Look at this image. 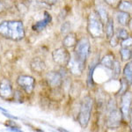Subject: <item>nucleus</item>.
<instances>
[{
  "label": "nucleus",
  "instance_id": "obj_1",
  "mask_svg": "<svg viewBox=\"0 0 132 132\" xmlns=\"http://www.w3.org/2000/svg\"><path fill=\"white\" fill-rule=\"evenodd\" d=\"M0 35L12 41H20L25 37L23 23L18 20H6L0 23Z\"/></svg>",
  "mask_w": 132,
  "mask_h": 132
},
{
  "label": "nucleus",
  "instance_id": "obj_2",
  "mask_svg": "<svg viewBox=\"0 0 132 132\" xmlns=\"http://www.w3.org/2000/svg\"><path fill=\"white\" fill-rule=\"evenodd\" d=\"M122 119L121 110L117 108L114 101H110L107 105V117H106V125L109 129H116L120 126L121 121Z\"/></svg>",
  "mask_w": 132,
  "mask_h": 132
},
{
  "label": "nucleus",
  "instance_id": "obj_3",
  "mask_svg": "<svg viewBox=\"0 0 132 132\" xmlns=\"http://www.w3.org/2000/svg\"><path fill=\"white\" fill-rule=\"evenodd\" d=\"M93 106V100L90 96H86L83 99L81 106H80L79 113H78V122L83 129L86 128L89 122H90Z\"/></svg>",
  "mask_w": 132,
  "mask_h": 132
},
{
  "label": "nucleus",
  "instance_id": "obj_4",
  "mask_svg": "<svg viewBox=\"0 0 132 132\" xmlns=\"http://www.w3.org/2000/svg\"><path fill=\"white\" fill-rule=\"evenodd\" d=\"M87 31L93 38H101L104 35V24L95 12H91L88 18Z\"/></svg>",
  "mask_w": 132,
  "mask_h": 132
},
{
  "label": "nucleus",
  "instance_id": "obj_5",
  "mask_svg": "<svg viewBox=\"0 0 132 132\" xmlns=\"http://www.w3.org/2000/svg\"><path fill=\"white\" fill-rule=\"evenodd\" d=\"M91 45L90 42L86 37H83L79 41L77 42L75 47H74V55L73 56L78 61L86 63L90 54Z\"/></svg>",
  "mask_w": 132,
  "mask_h": 132
},
{
  "label": "nucleus",
  "instance_id": "obj_6",
  "mask_svg": "<svg viewBox=\"0 0 132 132\" xmlns=\"http://www.w3.org/2000/svg\"><path fill=\"white\" fill-rule=\"evenodd\" d=\"M52 58L55 63L58 65L62 67H66L71 59V54L64 47L58 48L52 52Z\"/></svg>",
  "mask_w": 132,
  "mask_h": 132
},
{
  "label": "nucleus",
  "instance_id": "obj_7",
  "mask_svg": "<svg viewBox=\"0 0 132 132\" xmlns=\"http://www.w3.org/2000/svg\"><path fill=\"white\" fill-rule=\"evenodd\" d=\"M132 105V93L130 92H125L122 96V105H121V113L122 119L127 121L129 119V114Z\"/></svg>",
  "mask_w": 132,
  "mask_h": 132
},
{
  "label": "nucleus",
  "instance_id": "obj_8",
  "mask_svg": "<svg viewBox=\"0 0 132 132\" xmlns=\"http://www.w3.org/2000/svg\"><path fill=\"white\" fill-rule=\"evenodd\" d=\"M17 84L20 88H22L26 93L30 94L35 89V80L33 77L27 75H20L17 78Z\"/></svg>",
  "mask_w": 132,
  "mask_h": 132
},
{
  "label": "nucleus",
  "instance_id": "obj_9",
  "mask_svg": "<svg viewBox=\"0 0 132 132\" xmlns=\"http://www.w3.org/2000/svg\"><path fill=\"white\" fill-rule=\"evenodd\" d=\"M85 65H86V63L78 61L74 56H71V59H70V62L67 66L71 74L75 76H80L82 75L83 71L85 70Z\"/></svg>",
  "mask_w": 132,
  "mask_h": 132
},
{
  "label": "nucleus",
  "instance_id": "obj_10",
  "mask_svg": "<svg viewBox=\"0 0 132 132\" xmlns=\"http://www.w3.org/2000/svg\"><path fill=\"white\" fill-rule=\"evenodd\" d=\"M13 96L12 86L9 79L4 78L0 81V97L2 99L9 100Z\"/></svg>",
  "mask_w": 132,
  "mask_h": 132
},
{
  "label": "nucleus",
  "instance_id": "obj_11",
  "mask_svg": "<svg viewBox=\"0 0 132 132\" xmlns=\"http://www.w3.org/2000/svg\"><path fill=\"white\" fill-rule=\"evenodd\" d=\"M46 81L52 88H58L63 84V77L60 72L50 71L46 75Z\"/></svg>",
  "mask_w": 132,
  "mask_h": 132
},
{
  "label": "nucleus",
  "instance_id": "obj_12",
  "mask_svg": "<svg viewBox=\"0 0 132 132\" xmlns=\"http://www.w3.org/2000/svg\"><path fill=\"white\" fill-rule=\"evenodd\" d=\"M95 12L98 14V16H99V18L101 19V20L102 21V23L104 24V26L107 24L109 17H108V11L106 10L105 6L103 5H101V4L97 3L96 6H95Z\"/></svg>",
  "mask_w": 132,
  "mask_h": 132
},
{
  "label": "nucleus",
  "instance_id": "obj_13",
  "mask_svg": "<svg viewBox=\"0 0 132 132\" xmlns=\"http://www.w3.org/2000/svg\"><path fill=\"white\" fill-rule=\"evenodd\" d=\"M30 67L32 69V71L35 72H38V73H41L43 72L46 70V64L42 59L40 58H34L32 60L30 63Z\"/></svg>",
  "mask_w": 132,
  "mask_h": 132
},
{
  "label": "nucleus",
  "instance_id": "obj_14",
  "mask_svg": "<svg viewBox=\"0 0 132 132\" xmlns=\"http://www.w3.org/2000/svg\"><path fill=\"white\" fill-rule=\"evenodd\" d=\"M77 42H78V39H77L76 34L70 32V33L67 34V35H65V37L63 38V45L66 48H73V47H75Z\"/></svg>",
  "mask_w": 132,
  "mask_h": 132
},
{
  "label": "nucleus",
  "instance_id": "obj_15",
  "mask_svg": "<svg viewBox=\"0 0 132 132\" xmlns=\"http://www.w3.org/2000/svg\"><path fill=\"white\" fill-rule=\"evenodd\" d=\"M50 21H51V16L48 12H45V17H44V19L36 23L33 27V29L35 31H42V29L45 28L47 26L50 24Z\"/></svg>",
  "mask_w": 132,
  "mask_h": 132
},
{
  "label": "nucleus",
  "instance_id": "obj_16",
  "mask_svg": "<svg viewBox=\"0 0 132 132\" xmlns=\"http://www.w3.org/2000/svg\"><path fill=\"white\" fill-rule=\"evenodd\" d=\"M116 19L119 24L125 27V26H128V24H129V21L130 20V14L129 12L119 11V12L116 14Z\"/></svg>",
  "mask_w": 132,
  "mask_h": 132
},
{
  "label": "nucleus",
  "instance_id": "obj_17",
  "mask_svg": "<svg viewBox=\"0 0 132 132\" xmlns=\"http://www.w3.org/2000/svg\"><path fill=\"white\" fill-rule=\"evenodd\" d=\"M123 77L129 83V85H132V61L129 62L125 65L123 69Z\"/></svg>",
  "mask_w": 132,
  "mask_h": 132
},
{
  "label": "nucleus",
  "instance_id": "obj_18",
  "mask_svg": "<svg viewBox=\"0 0 132 132\" xmlns=\"http://www.w3.org/2000/svg\"><path fill=\"white\" fill-rule=\"evenodd\" d=\"M105 28V33H106V36L108 40H110L113 36L114 35V20L113 19H108L107 24Z\"/></svg>",
  "mask_w": 132,
  "mask_h": 132
},
{
  "label": "nucleus",
  "instance_id": "obj_19",
  "mask_svg": "<svg viewBox=\"0 0 132 132\" xmlns=\"http://www.w3.org/2000/svg\"><path fill=\"white\" fill-rule=\"evenodd\" d=\"M114 55L112 54H108L106 55L105 56L102 58L101 60V64L106 67L107 69L111 70L113 67V64H114Z\"/></svg>",
  "mask_w": 132,
  "mask_h": 132
},
{
  "label": "nucleus",
  "instance_id": "obj_20",
  "mask_svg": "<svg viewBox=\"0 0 132 132\" xmlns=\"http://www.w3.org/2000/svg\"><path fill=\"white\" fill-rule=\"evenodd\" d=\"M119 11L126 12H132V2L130 1H120L118 5Z\"/></svg>",
  "mask_w": 132,
  "mask_h": 132
},
{
  "label": "nucleus",
  "instance_id": "obj_21",
  "mask_svg": "<svg viewBox=\"0 0 132 132\" xmlns=\"http://www.w3.org/2000/svg\"><path fill=\"white\" fill-rule=\"evenodd\" d=\"M112 75H113V78L114 79H117L119 78L121 74V64H120V62L117 61V60H114V64H113V67H112Z\"/></svg>",
  "mask_w": 132,
  "mask_h": 132
},
{
  "label": "nucleus",
  "instance_id": "obj_22",
  "mask_svg": "<svg viewBox=\"0 0 132 132\" xmlns=\"http://www.w3.org/2000/svg\"><path fill=\"white\" fill-rule=\"evenodd\" d=\"M120 54L121 56H122V61H128L129 59H131V56H130V50L128 48H122L120 50Z\"/></svg>",
  "mask_w": 132,
  "mask_h": 132
},
{
  "label": "nucleus",
  "instance_id": "obj_23",
  "mask_svg": "<svg viewBox=\"0 0 132 132\" xmlns=\"http://www.w3.org/2000/svg\"><path fill=\"white\" fill-rule=\"evenodd\" d=\"M116 37L118 38L119 40H125L129 37V33L127 32L126 29L124 28H119L118 31H117V35Z\"/></svg>",
  "mask_w": 132,
  "mask_h": 132
},
{
  "label": "nucleus",
  "instance_id": "obj_24",
  "mask_svg": "<svg viewBox=\"0 0 132 132\" xmlns=\"http://www.w3.org/2000/svg\"><path fill=\"white\" fill-rule=\"evenodd\" d=\"M70 30H71V24L69 22H65L62 25L61 27V33L63 35H67V34L70 33Z\"/></svg>",
  "mask_w": 132,
  "mask_h": 132
},
{
  "label": "nucleus",
  "instance_id": "obj_25",
  "mask_svg": "<svg viewBox=\"0 0 132 132\" xmlns=\"http://www.w3.org/2000/svg\"><path fill=\"white\" fill-rule=\"evenodd\" d=\"M121 46L122 48H129V47L132 46V37H128L127 39L122 40V42H121Z\"/></svg>",
  "mask_w": 132,
  "mask_h": 132
},
{
  "label": "nucleus",
  "instance_id": "obj_26",
  "mask_svg": "<svg viewBox=\"0 0 132 132\" xmlns=\"http://www.w3.org/2000/svg\"><path fill=\"white\" fill-rule=\"evenodd\" d=\"M121 85H122V88H121V90L119 91V93H121V94H123L125 92H127L128 85H129V83L127 82V80L125 79V78H122V79L121 80Z\"/></svg>",
  "mask_w": 132,
  "mask_h": 132
},
{
  "label": "nucleus",
  "instance_id": "obj_27",
  "mask_svg": "<svg viewBox=\"0 0 132 132\" xmlns=\"http://www.w3.org/2000/svg\"><path fill=\"white\" fill-rule=\"evenodd\" d=\"M106 4H108V5H110L111 7H118V5L120 3L121 0H103Z\"/></svg>",
  "mask_w": 132,
  "mask_h": 132
},
{
  "label": "nucleus",
  "instance_id": "obj_28",
  "mask_svg": "<svg viewBox=\"0 0 132 132\" xmlns=\"http://www.w3.org/2000/svg\"><path fill=\"white\" fill-rule=\"evenodd\" d=\"M118 41L119 39L116 37V36H113V37L110 39V45H111L112 47H116L117 46V44H118Z\"/></svg>",
  "mask_w": 132,
  "mask_h": 132
},
{
  "label": "nucleus",
  "instance_id": "obj_29",
  "mask_svg": "<svg viewBox=\"0 0 132 132\" xmlns=\"http://www.w3.org/2000/svg\"><path fill=\"white\" fill-rule=\"evenodd\" d=\"M42 1L48 5H56V3H58L59 0H42Z\"/></svg>",
  "mask_w": 132,
  "mask_h": 132
},
{
  "label": "nucleus",
  "instance_id": "obj_30",
  "mask_svg": "<svg viewBox=\"0 0 132 132\" xmlns=\"http://www.w3.org/2000/svg\"><path fill=\"white\" fill-rule=\"evenodd\" d=\"M129 119H130V121H129V127H130V130L132 131V108L130 110V114H129Z\"/></svg>",
  "mask_w": 132,
  "mask_h": 132
},
{
  "label": "nucleus",
  "instance_id": "obj_31",
  "mask_svg": "<svg viewBox=\"0 0 132 132\" xmlns=\"http://www.w3.org/2000/svg\"><path fill=\"white\" fill-rule=\"evenodd\" d=\"M128 27H129V28L132 31V18H130V20H129V24H128Z\"/></svg>",
  "mask_w": 132,
  "mask_h": 132
},
{
  "label": "nucleus",
  "instance_id": "obj_32",
  "mask_svg": "<svg viewBox=\"0 0 132 132\" xmlns=\"http://www.w3.org/2000/svg\"><path fill=\"white\" fill-rule=\"evenodd\" d=\"M4 9H5V6H4L3 3H1V2H0V12H1L2 11H4Z\"/></svg>",
  "mask_w": 132,
  "mask_h": 132
},
{
  "label": "nucleus",
  "instance_id": "obj_33",
  "mask_svg": "<svg viewBox=\"0 0 132 132\" xmlns=\"http://www.w3.org/2000/svg\"><path fill=\"white\" fill-rule=\"evenodd\" d=\"M130 56H131V59H132V50H130Z\"/></svg>",
  "mask_w": 132,
  "mask_h": 132
},
{
  "label": "nucleus",
  "instance_id": "obj_34",
  "mask_svg": "<svg viewBox=\"0 0 132 132\" xmlns=\"http://www.w3.org/2000/svg\"><path fill=\"white\" fill-rule=\"evenodd\" d=\"M1 50H2V47H1V43H0V51H1Z\"/></svg>",
  "mask_w": 132,
  "mask_h": 132
},
{
  "label": "nucleus",
  "instance_id": "obj_35",
  "mask_svg": "<svg viewBox=\"0 0 132 132\" xmlns=\"http://www.w3.org/2000/svg\"><path fill=\"white\" fill-rule=\"evenodd\" d=\"M0 110H3V111H5V110H4V109H3V108H0Z\"/></svg>",
  "mask_w": 132,
  "mask_h": 132
},
{
  "label": "nucleus",
  "instance_id": "obj_36",
  "mask_svg": "<svg viewBox=\"0 0 132 132\" xmlns=\"http://www.w3.org/2000/svg\"><path fill=\"white\" fill-rule=\"evenodd\" d=\"M130 1H131V2H132V0H130Z\"/></svg>",
  "mask_w": 132,
  "mask_h": 132
}]
</instances>
